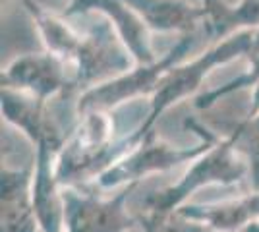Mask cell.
<instances>
[{
	"label": "cell",
	"mask_w": 259,
	"mask_h": 232,
	"mask_svg": "<svg viewBox=\"0 0 259 232\" xmlns=\"http://www.w3.org/2000/svg\"><path fill=\"white\" fill-rule=\"evenodd\" d=\"M155 29H194L207 16L205 4L192 6L190 0H122Z\"/></svg>",
	"instance_id": "obj_1"
},
{
	"label": "cell",
	"mask_w": 259,
	"mask_h": 232,
	"mask_svg": "<svg viewBox=\"0 0 259 232\" xmlns=\"http://www.w3.org/2000/svg\"><path fill=\"white\" fill-rule=\"evenodd\" d=\"M192 2H203V0H192Z\"/></svg>",
	"instance_id": "obj_2"
}]
</instances>
